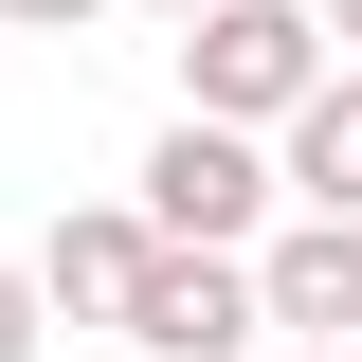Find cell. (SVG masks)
I'll use <instances>...</instances> for the list:
<instances>
[{
    "instance_id": "obj_1",
    "label": "cell",
    "mask_w": 362,
    "mask_h": 362,
    "mask_svg": "<svg viewBox=\"0 0 362 362\" xmlns=\"http://www.w3.org/2000/svg\"><path fill=\"white\" fill-rule=\"evenodd\" d=\"M308 73H326L308 0H199V18H181V109H199V127H290Z\"/></svg>"
},
{
    "instance_id": "obj_2",
    "label": "cell",
    "mask_w": 362,
    "mask_h": 362,
    "mask_svg": "<svg viewBox=\"0 0 362 362\" xmlns=\"http://www.w3.org/2000/svg\"><path fill=\"white\" fill-rule=\"evenodd\" d=\"M127 218H145V235H181V254H254V235H272V145L181 109V127L145 145V199H127Z\"/></svg>"
},
{
    "instance_id": "obj_3",
    "label": "cell",
    "mask_w": 362,
    "mask_h": 362,
    "mask_svg": "<svg viewBox=\"0 0 362 362\" xmlns=\"http://www.w3.org/2000/svg\"><path fill=\"white\" fill-rule=\"evenodd\" d=\"M109 326H127L145 362H235V344H254V272H235V254H181V235H145V272H127V308H109Z\"/></svg>"
},
{
    "instance_id": "obj_4",
    "label": "cell",
    "mask_w": 362,
    "mask_h": 362,
    "mask_svg": "<svg viewBox=\"0 0 362 362\" xmlns=\"http://www.w3.org/2000/svg\"><path fill=\"white\" fill-rule=\"evenodd\" d=\"M235 272H254V326H290V344H362V218H272Z\"/></svg>"
},
{
    "instance_id": "obj_5",
    "label": "cell",
    "mask_w": 362,
    "mask_h": 362,
    "mask_svg": "<svg viewBox=\"0 0 362 362\" xmlns=\"http://www.w3.org/2000/svg\"><path fill=\"white\" fill-rule=\"evenodd\" d=\"M272 181H290L308 218H362V73H344V54H326V73H308V109L272 127Z\"/></svg>"
},
{
    "instance_id": "obj_6",
    "label": "cell",
    "mask_w": 362,
    "mask_h": 362,
    "mask_svg": "<svg viewBox=\"0 0 362 362\" xmlns=\"http://www.w3.org/2000/svg\"><path fill=\"white\" fill-rule=\"evenodd\" d=\"M127 272H145V218H127V199H90V218H54L37 308H54V326H109V308H127Z\"/></svg>"
},
{
    "instance_id": "obj_7",
    "label": "cell",
    "mask_w": 362,
    "mask_h": 362,
    "mask_svg": "<svg viewBox=\"0 0 362 362\" xmlns=\"http://www.w3.org/2000/svg\"><path fill=\"white\" fill-rule=\"evenodd\" d=\"M37 344H54V308H37V272L0 254V362H37Z\"/></svg>"
},
{
    "instance_id": "obj_8",
    "label": "cell",
    "mask_w": 362,
    "mask_h": 362,
    "mask_svg": "<svg viewBox=\"0 0 362 362\" xmlns=\"http://www.w3.org/2000/svg\"><path fill=\"white\" fill-rule=\"evenodd\" d=\"M73 18H109V0H0V37H73Z\"/></svg>"
},
{
    "instance_id": "obj_9",
    "label": "cell",
    "mask_w": 362,
    "mask_h": 362,
    "mask_svg": "<svg viewBox=\"0 0 362 362\" xmlns=\"http://www.w3.org/2000/svg\"><path fill=\"white\" fill-rule=\"evenodd\" d=\"M308 37H344V54H362V0H308Z\"/></svg>"
},
{
    "instance_id": "obj_10",
    "label": "cell",
    "mask_w": 362,
    "mask_h": 362,
    "mask_svg": "<svg viewBox=\"0 0 362 362\" xmlns=\"http://www.w3.org/2000/svg\"><path fill=\"white\" fill-rule=\"evenodd\" d=\"M290 362H362V344H290Z\"/></svg>"
},
{
    "instance_id": "obj_11",
    "label": "cell",
    "mask_w": 362,
    "mask_h": 362,
    "mask_svg": "<svg viewBox=\"0 0 362 362\" xmlns=\"http://www.w3.org/2000/svg\"><path fill=\"white\" fill-rule=\"evenodd\" d=\"M145 18H199V0H145Z\"/></svg>"
}]
</instances>
